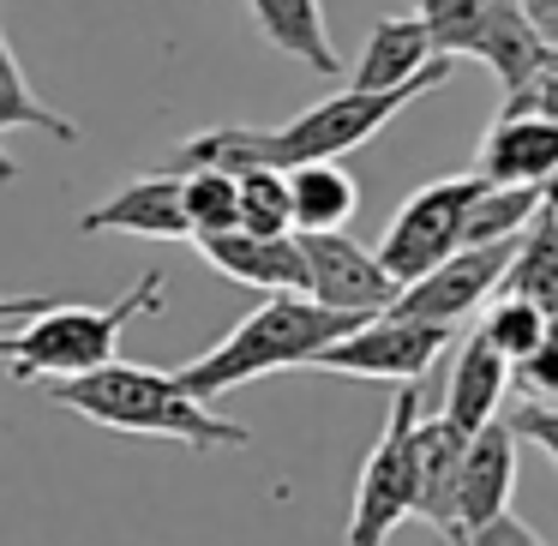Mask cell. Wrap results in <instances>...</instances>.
<instances>
[{
  "label": "cell",
  "instance_id": "obj_1",
  "mask_svg": "<svg viewBox=\"0 0 558 546\" xmlns=\"http://www.w3.org/2000/svg\"><path fill=\"white\" fill-rule=\"evenodd\" d=\"M450 73H457V61L438 54V61L402 90H337V97L313 102V109H301L282 126H210V133L181 138L169 169H229V174L282 169L289 174V169H301V162H337V157H349V150H361L366 138H378L414 97L438 90Z\"/></svg>",
  "mask_w": 558,
  "mask_h": 546
},
{
  "label": "cell",
  "instance_id": "obj_2",
  "mask_svg": "<svg viewBox=\"0 0 558 546\" xmlns=\"http://www.w3.org/2000/svg\"><path fill=\"white\" fill-rule=\"evenodd\" d=\"M49 402L85 414L90 426H109V433L174 438L186 450H246L253 445V433L241 421L210 414V402H193L174 373H157V366H138V361H109L97 373L54 378Z\"/></svg>",
  "mask_w": 558,
  "mask_h": 546
},
{
  "label": "cell",
  "instance_id": "obj_3",
  "mask_svg": "<svg viewBox=\"0 0 558 546\" xmlns=\"http://www.w3.org/2000/svg\"><path fill=\"white\" fill-rule=\"evenodd\" d=\"M354 325H361L354 313H330V306L306 301V294H265V306H253L217 349L186 361L174 378H181V390L193 402H217L265 373L313 366V354L330 349L337 337H349Z\"/></svg>",
  "mask_w": 558,
  "mask_h": 546
},
{
  "label": "cell",
  "instance_id": "obj_4",
  "mask_svg": "<svg viewBox=\"0 0 558 546\" xmlns=\"http://www.w3.org/2000/svg\"><path fill=\"white\" fill-rule=\"evenodd\" d=\"M162 313V270H145L114 306H73L54 301L37 318L0 330V361L13 366V378H78L97 366L121 361V337L133 318Z\"/></svg>",
  "mask_w": 558,
  "mask_h": 546
},
{
  "label": "cell",
  "instance_id": "obj_5",
  "mask_svg": "<svg viewBox=\"0 0 558 546\" xmlns=\"http://www.w3.org/2000/svg\"><path fill=\"white\" fill-rule=\"evenodd\" d=\"M414 421H421V385H397L385 433L366 450V469L354 481L349 546H385L397 522L414 517Z\"/></svg>",
  "mask_w": 558,
  "mask_h": 546
},
{
  "label": "cell",
  "instance_id": "obj_6",
  "mask_svg": "<svg viewBox=\"0 0 558 546\" xmlns=\"http://www.w3.org/2000/svg\"><path fill=\"white\" fill-rule=\"evenodd\" d=\"M486 193L481 174H445V181H426L421 193L402 198V210L390 217L385 241H378V265L402 282L426 277L433 265H445L462 246V222H469V205Z\"/></svg>",
  "mask_w": 558,
  "mask_h": 546
},
{
  "label": "cell",
  "instance_id": "obj_7",
  "mask_svg": "<svg viewBox=\"0 0 558 546\" xmlns=\"http://www.w3.org/2000/svg\"><path fill=\"white\" fill-rule=\"evenodd\" d=\"M450 349V325H426V318L402 313H373L337 337L330 349L313 354V373H342V378H385V385H421L433 361Z\"/></svg>",
  "mask_w": 558,
  "mask_h": 546
},
{
  "label": "cell",
  "instance_id": "obj_8",
  "mask_svg": "<svg viewBox=\"0 0 558 546\" xmlns=\"http://www.w3.org/2000/svg\"><path fill=\"white\" fill-rule=\"evenodd\" d=\"M510 253H517V241L457 246L445 265H433L426 277L402 282L397 301H390V313L426 318V325H450V330H457V318H469L474 306H486V301L498 294V282H505V270H510Z\"/></svg>",
  "mask_w": 558,
  "mask_h": 546
},
{
  "label": "cell",
  "instance_id": "obj_9",
  "mask_svg": "<svg viewBox=\"0 0 558 546\" xmlns=\"http://www.w3.org/2000/svg\"><path fill=\"white\" fill-rule=\"evenodd\" d=\"M301 258H306V301L330 306V313L373 318L397 301V277L378 265V253H366V246L349 241L342 229L301 234Z\"/></svg>",
  "mask_w": 558,
  "mask_h": 546
},
{
  "label": "cell",
  "instance_id": "obj_10",
  "mask_svg": "<svg viewBox=\"0 0 558 546\" xmlns=\"http://www.w3.org/2000/svg\"><path fill=\"white\" fill-rule=\"evenodd\" d=\"M474 174L486 186H546L558 181V114H510L498 109V121L486 126Z\"/></svg>",
  "mask_w": 558,
  "mask_h": 546
},
{
  "label": "cell",
  "instance_id": "obj_11",
  "mask_svg": "<svg viewBox=\"0 0 558 546\" xmlns=\"http://www.w3.org/2000/svg\"><path fill=\"white\" fill-rule=\"evenodd\" d=\"M198 258L210 270H222L229 282H246V289L265 294H306V258H301V234H205L193 241Z\"/></svg>",
  "mask_w": 558,
  "mask_h": 546
},
{
  "label": "cell",
  "instance_id": "obj_12",
  "mask_svg": "<svg viewBox=\"0 0 558 546\" xmlns=\"http://www.w3.org/2000/svg\"><path fill=\"white\" fill-rule=\"evenodd\" d=\"M462 54H474V61L493 66L498 90L510 97V90L534 85V78L553 66L558 49H546V43H541V31L529 25V7H522V0H486V13L474 19Z\"/></svg>",
  "mask_w": 558,
  "mask_h": 546
},
{
  "label": "cell",
  "instance_id": "obj_13",
  "mask_svg": "<svg viewBox=\"0 0 558 546\" xmlns=\"http://www.w3.org/2000/svg\"><path fill=\"white\" fill-rule=\"evenodd\" d=\"M510 486H517V433L498 421H486L481 433H469L462 450V474H457V546L469 529L505 517L510 510Z\"/></svg>",
  "mask_w": 558,
  "mask_h": 546
},
{
  "label": "cell",
  "instance_id": "obj_14",
  "mask_svg": "<svg viewBox=\"0 0 558 546\" xmlns=\"http://www.w3.org/2000/svg\"><path fill=\"white\" fill-rule=\"evenodd\" d=\"M78 234H145V241H186V210H181V174L157 169L109 193L97 210L78 217Z\"/></svg>",
  "mask_w": 558,
  "mask_h": 546
},
{
  "label": "cell",
  "instance_id": "obj_15",
  "mask_svg": "<svg viewBox=\"0 0 558 546\" xmlns=\"http://www.w3.org/2000/svg\"><path fill=\"white\" fill-rule=\"evenodd\" d=\"M469 433L445 421V414H421L414 421V517H426V529H438L457 546V474Z\"/></svg>",
  "mask_w": 558,
  "mask_h": 546
},
{
  "label": "cell",
  "instance_id": "obj_16",
  "mask_svg": "<svg viewBox=\"0 0 558 546\" xmlns=\"http://www.w3.org/2000/svg\"><path fill=\"white\" fill-rule=\"evenodd\" d=\"M438 54H433V37H426V25L421 19H378L373 25V37H366V49H361V61L349 66V90H402V85H414V78L433 66Z\"/></svg>",
  "mask_w": 558,
  "mask_h": 546
},
{
  "label": "cell",
  "instance_id": "obj_17",
  "mask_svg": "<svg viewBox=\"0 0 558 546\" xmlns=\"http://www.w3.org/2000/svg\"><path fill=\"white\" fill-rule=\"evenodd\" d=\"M246 7H253L258 37L277 54L301 61L306 73H318V78L342 73L337 43H330V25H325V0H246Z\"/></svg>",
  "mask_w": 558,
  "mask_h": 546
},
{
  "label": "cell",
  "instance_id": "obj_18",
  "mask_svg": "<svg viewBox=\"0 0 558 546\" xmlns=\"http://www.w3.org/2000/svg\"><path fill=\"white\" fill-rule=\"evenodd\" d=\"M505 390H510V361L493 354L481 337H469L457 349V366H450V385H445V421L457 433H481L486 421H498L505 409Z\"/></svg>",
  "mask_w": 558,
  "mask_h": 546
},
{
  "label": "cell",
  "instance_id": "obj_19",
  "mask_svg": "<svg viewBox=\"0 0 558 546\" xmlns=\"http://www.w3.org/2000/svg\"><path fill=\"white\" fill-rule=\"evenodd\" d=\"M498 294L529 301L558 330V210L553 205H541L529 217V229L517 234V253H510V270L498 282Z\"/></svg>",
  "mask_w": 558,
  "mask_h": 546
},
{
  "label": "cell",
  "instance_id": "obj_20",
  "mask_svg": "<svg viewBox=\"0 0 558 546\" xmlns=\"http://www.w3.org/2000/svg\"><path fill=\"white\" fill-rule=\"evenodd\" d=\"M361 210V186L342 162H301L289 169V217L294 234H330Z\"/></svg>",
  "mask_w": 558,
  "mask_h": 546
},
{
  "label": "cell",
  "instance_id": "obj_21",
  "mask_svg": "<svg viewBox=\"0 0 558 546\" xmlns=\"http://www.w3.org/2000/svg\"><path fill=\"white\" fill-rule=\"evenodd\" d=\"M13 126L49 133L54 145H78V138H85L66 114H54L49 102L31 90V78H25V66H19L13 43H7V31H0V133H13ZM13 181H19V169H13V157L0 150V186H13Z\"/></svg>",
  "mask_w": 558,
  "mask_h": 546
},
{
  "label": "cell",
  "instance_id": "obj_22",
  "mask_svg": "<svg viewBox=\"0 0 558 546\" xmlns=\"http://www.w3.org/2000/svg\"><path fill=\"white\" fill-rule=\"evenodd\" d=\"M541 205H546V186H486V193L469 205V222H462V246L517 241Z\"/></svg>",
  "mask_w": 558,
  "mask_h": 546
},
{
  "label": "cell",
  "instance_id": "obj_23",
  "mask_svg": "<svg viewBox=\"0 0 558 546\" xmlns=\"http://www.w3.org/2000/svg\"><path fill=\"white\" fill-rule=\"evenodd\" d=\"M181 174V210H186V241L241 229L234 217V174L229 169H174Z\"/></svg>",
  "mask_w": 558,
  "mask_h": 546
},
{
  "label": "cell",
  "instance_id": "obj_24",
  "mask_svg": "<svg viewBox=\"0 0 558 546\" xmlns=\"http://www.w3.org/2000/svg\"><path fill=\"white\" fill-rule=\"evenodd\" d=\"M234 217H241L246 234H294L289 174L282 169H241L234 174Z\"/></svg>",
  "mask_w": 558,
  "mask_h": 546
},
{
  "label": "cell",
  "instance_id": "obj_25",
  "mask_svg": "<svg viewBox=\"0 0 558 546\" xmlns=\"http://www.w3.org/2000/svg\"><path fill=\"white\" fill-rule=\"evenodd\" d=\"M546 330H553V325H546V318L534 313L529 301H517V294H493V301H486V318H481V330H474V337H481L493 354H505V361L517 366L522 354H529L534 342L546 337Z\"/></svg>",
  "mask_w": 558,
  "mask_h": 546
},
{
  "label": "cell",
  "instance_id": "obj_26",
  "mask_svg": "<svg viewBox=\"0 0 558 546\" xmlns=\"http://www.w3.org/2000/svg\"><path fill=\"white\" fill-rule=\"evenodd\" d=\"M409 7L433 37V54H450V61H462V43H469L474 19L486 13V0H409Z\"/></svg>",
  "mask_w": 558,
  "mask_h": 546
},
{
  "label": "cell",
  "instance_id": "obj_27",
  "mask_svg": "<svg viewBox=\"0 0 558 546\" xmlns=\"http://www.w3.org/2000/svg\"><path fill=\"white\" fill-rule=\"evenodd\" d=\"M510 385L529 390V402H558V330H546V337L510 366Z\"/></svg>",
  "mask_w": 558,
  "mask_h": 546
},
{
  "label": "cell",
  "instance_id": "obj_28",
  "mask_svg": "<svg viewBox=\"0 0 558 546\" xmlns=\"http://www.w3.org/2000/svg\"><path fill=\"white\" fill-rule=\"evenodd\" d=\"M505 426L517 438H529V445H541L546 457L558 462V402H517V409L505 414Z\"/></svg>",
  "mask_w": 558,
  "mask_h": 546
},
{
  "label": "cell",
  "instance_id": "obj_29",
  "mask_svg": "<svg viewBox=\"0 0 558 546\" xmlns=\"http://www.w3.org/2000/svg\"><path fill=\"white\" fill-rule=\"evenodd\" d=\"M462 546H546V541L522 517H510V510H505V517H493V522H481V529L462 534Z\"/></svg>",
  "mask_w": 558,
  "mask_h": 546
},
{
  "label": "cell",
  "instance_id": "obj_30",
  "mask_svg": "<svg viewBox=\"0 0 558 546\" xmlns=\"http://www.w3.org/2000/svg\"><path fill=\"white\" fill-rule=\"evenodd\" d=\"M43 306H54V294H0V330H7V325H25V318H37Z\"/></svg>",
  "mask_w": 558,
  "mask_h": 546
},
{
  "label": "cell",
  "instance_id": "obj_31",
  "mask_svg": "<svg viewBox=\"0 0 558 546\" xmlns=\"http://www.w3.org/2000/svg\"><path fill=\"white\" fill-rule=\"evenodd\" d=\"M529 7V25L541 31L546 49H558V0H522Z\"/></svg>",
  "mask_w": 558,
  "mask_h": 546
},
{
  "label": "cell",
  "instance_id": "obj_32",
  "mask_svg": "<svg viewBox=\"0 0 558 546\" xmlns=\"http://www.w3.org/2000/svg\"><path fill=\"white\" fill-rule=\"evenodd\" d=\"M553 73H558V54H553Z\"/></svg>",
  "mask_w": 558,
  "mask_h": 546
}]
</instances>
